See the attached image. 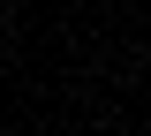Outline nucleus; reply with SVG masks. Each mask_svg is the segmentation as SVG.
I'll return each mask as SVG.
<instances>
[{
  "label": "nucleus",
  "instance_id": "1",
  "mask_svg": "<svg viewBox=\"0 0 151 136\" xmlns=\"http://www.w3.org/2000/svg\"><path fill=\"white\" fill-rule=\"evenodd\" d=\"M0 136H8V129H0Z\"/></svg>",
  "mask_w": 151,
  "mask_h": 136
}]
</instances>
